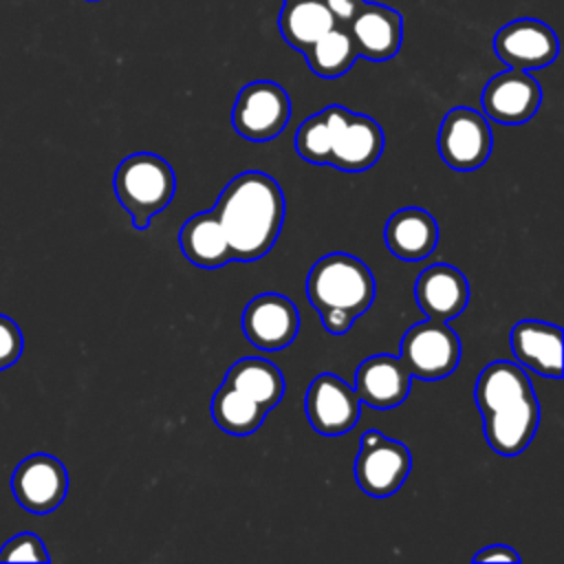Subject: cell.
Instances as JSON below:
<instances>
[{
  "label": "cell",
  "instance_id": "25",
  "mask_svg": "<svg viewBox=\"0 0 564 564\" xmlns=\"http://www.w3.org/2000/svg\"><path fill=\"white\" fill-rule=\"evenodd\" d=\"M302 55L308 68L324 79L341 77L359 57L348 29H341L337 24L319 40H315Z\"/></svg>",
  "mask_w": 564,
  "mask_h": 564
},
{
  "label": "cell",
  "instance_id": "23",
  "mask_svg": "<svg viewBox=\"0 0 564 564\" xmlns=\"http://www.w3.org/2000/svg\"><path fill=\"white\" fill-rule=\"evenodd\" d=\"M212 416L223 432L234 436H247L264 423L267 410L249 399L245 392L223 381L212 399Z\"/></svg>",
  "mask_w": 564,
  "mask_h": 564
},
{
  "label": "cell",
  "instance_id": "31",
  "mask_svg": "<svg viewBox=\"0 0 564 564\" xmlns=\"http://www.w3.org/2000/svg\"><path fill=\"white\" fill-rule=\"evenodd\" d=\"M90 2H95V0H90Z\"/></svg>",
  "mask_w": 564,
  "mask_h": 564
},
{
  "label": "cell",
  "instance_id": "4",
  "mask_svg": "<svg viewBox=\"0 0 564 564\" xmlns=\"http://www.w3.org/2000/svg\"><path fill=\"white\" fill-rule=\"evenodd\" d=\"M306 295L317 311L337 308L357 319L375 300V278L359 258L326 253L306 275Z\"/></svg>",
  "mask_w": 564,
  "mask_h": 564
},
{
  "label": "cell",
  "instance_id": "8",
  "mask_svg": "<svg viewBox=\"0 0 564 564\" xmlns=\"http://www.w3.org/2000/svg\"><path fill=\"white\" fill-rule=\"evenodd\" d=\"M441 159L460 172L476 170L487 163L491 154V130L487 117L474 108H452L438 128L436 139Z\"/></svg>",
  "mask_w": 564,
  "mask_h": 564
},
{
  "label": "cell",
  "instance_id": "3",
  "mask_svg": "<svg viewBox=\"0 0 564 564\" xmlns=\"http://www.w3.org/2000/svg\"><path fill=\"white\" fill-rule=\"evenodd\" d=\"M112 185L117 200L130 214L132 225L141 231L170 205L176 189V176L163 156L134 152L117 165Z\"/></svg>",
  "mask_w": 564,
  "mask_h": 564
},
{
  "label": "cell",
  "instance_id": "24",
  "mask_svg": "<svg viewBox=\"0 0 564 564\" xmlns=\"http://www.w3.org/2000/svg\"><path fill=\"white\" fill-rule=\"evenodd\" d=\"M348 108L333 104L304 119L295 132V152L308 163L328 165L335 130L348 117Z\"/></svg>",
  "mask_w": 564,
  "mask_h": 564
},
{
  "label": "cell",
  "instance_id": "9",
  "mask_svg": "<svg viewBox=\"0 0 564 564\" xmlns=\"http://www.w3.org/2000/svg\"><path fill=\"white\" fill-rule=\"evenodd\" d=\"M494 51L507 68L535 70L555 62L560 42L555 31L535 18H518L507 22L494 35Z\"/></svg>",
  "mask_w": 564,
  "mask_h": 564
},
{
  "label": "cell",
  "instance_id": "20",
  "mask_svg": "<svg viewBox=\"0 0 564 564\" xmlns=\"http://www.w3.org/2000/svg\"><path fill=\"white\" fill-rule=\"evenodd\" d=\"M183 256L200 269H218L231 262L225 231L214 209L189 216L178 234Z\"/></svg>",
  "mask_w": 564,
  "mask_h": 564
},
{
  "label": "cell",
  "instance_id": "15",
  "mask_svg": "<svg viewBox=\"0 0 564 564\" xmlns=\"http://www.w3.org/2000/svg\"><path fill=\"white\" fill-rule=\"evenodd\" d=\"M414 297L430 319L447 322L465 311L469 302V284L456 267L436 262L419 273Z\"/></svg>",
  "mask_w": 564,
  "mask_h": 564
},
{
  "label": "cell",
  "instance_id": "1",
  "mask_svg": "<svg viewBox=\"0 0 564 564\" xmlns=\"http://www.w3.org/2000/svg\"><path fill=\"white\" fill-rule=\"evenodd\" d=\"M282 187L264 172H242L220 192L214 214L225 231L231 260L251 262L275 245L284 223Z\"/></svg>",
  "mask_w": 564,
  "mask_h": 564
},
{
  "label": "cell",
  "instance_id": "2",
  "mask_svg": "<svg viewBox=\"0 0 564 564\" xmlns=\"http://www.w3.org/2000/svg\"><path fill=\"white\" fill-rule=\"evenodd\" d=\"M474 399L482 416L489 447L516 456L529 447L538 432L540 405L527 372L511 361L487 364L476 381Z\"/></svg>",
  "mask_w": 564,
  "mask_h": 564
},
{
  "label": "cell",
  "instance_id": "17",
  "mask_svg": "<svg viewBox=\"0 0 564 564\" xmlns=\"http://www.w3.org/2000/svg\"><path fill=\"white\" fill-rule=\"evenodd\" d=\"M412 375L399 357L372 355L355 370V392L359 401L375 410H390L405 401Z\"/></svg>",
  "mask_w": 564,
  "mask_h": 564
},
{
  "label": "cell",
  "instance_id": "12",
  "mask_svg": "<svg viewBox=\"0 0 564 564\" xmlns=\"http://www.w3.org/2000/svg\"><path fill=\"white\" fill-rule=\"evenodd\" d=\"M482 112L502 126L527 123L542 104V88L529 70L507 68L482 88Z\"/></svg>",
  "mask_w": 564,
  "mask_h": 564
},
{
  "label": "cell",
  "instance_id": "10",
  "mask_svg": "<svg viewBox=\"0 0 564 564\" xmlns=\"http://www.w3.org/2000/svg\"><path fill=\"white\" fill-rule=\"evenodd\" d=\"M11 489L22 509L35 516L55 511L68 491V474L51 454L26 456L11 476Z\"/></svg>",
  "mask_w": 564,
  "mask_h": 564
},
{
  "label": "cell",
  "instance_id": "18",
  "mask_svg": "<svg viewBox=\"0 0 564 564\" xmlns=\"http://www.w3.org/2000/svg\"><path fill=\"white\" fill-rule=\"evenodd\" d=\"M509 344L520 366L551 379L562 377V328L540 319H522L511 328Z\"/></svg>",
  "mask_w": 564,
  "mask_h": 564
},
{
  "label": "cell",
  "instance_id": "11",
  "mask_svg": "<svg viewBox=\"0 0 564 564\" xmlns=\"http://www.w3.org/2000/svg\"><path fill=\"white\" fill-rule=\"evenodd\" d=\"M304 405L311 427L324 436L346 434L361 414L357 392L333 372H322L308 383Z\"/></svg>",
  "mask_w": 564,
  "mask_h": 564
},
{
  "label": "cell",
  "instance_id": "16",
  "mask_svg": "<svg viewBox=\"0 0 564 564\" xmlns=\"http://www.w3.org/2000/svg\"><path fill=\"white\" fill-rule=\"evenodd\" d=\"M383 152V130L381 126L359 112H348L339 123L330 145V163L344 172H364L372 167Z\"/></svg>",
  "mask_w": 564,
  "mask_h": 564
},
{
  "label": "cell",
  "instance_id": "21",
  "mask_svg": "<svg viewBox=\"0 0 564 564\" xmlns=\"http://www.w3.org/2000/svg\"><path fill=\"white\" fill-rule=\"evenodd\" d=\"M335 15L324 0H284L278 29L289 46L304 53L315 40L335 26Z\"/></svg>",
  "mask_w": 564,
  "mask_h": 564
},
{
  "label": "cell",
  "instance_id": "13",
  "mask_svg": "<svg viewBox=\"0 0 564 564\" xmlns=\"http://www.w3.org/2000/svg\"><path fill=\"white\" fill-rule=\"evenodd\" d=\"M240 324L256 348L282 350L300 330V313L286 295L260 293L245 306Z\"/></svg>",
  "mask_w": 564,
  "mask_h": 564
},
{
  "label": "cell",
  "instance_id": "5",
  "mask_svg": "<svg viewBox=\"0 0 564 564\" xmlns=\"http://www.w3.org/2000/svg\"><path fill=\"white\" fill-rule=\"evenodd\" d=\"M399 359L416 379H445L460 361V339L445 322L425 319L405 330L399 344Z\"/></svg>",
  "mask_w": 564,
  "mask_h": 564
},
{
  "label": "cell",
  "instance_id": "14",
  "mask_svg": "<svg viewBox=\"0 0 564 564\" xmlns=\"http://www.w3.org/2000/svg\"><path fill=\"white\" fill-rule=\"evenodd\" d=\"M348 22V33L359 57L370 62H386L399 53L403 40V20L401 13L392 7L361 0L359 9Z\"/></svg>",
  "mask_w": 564,
  "mask_h": 564
},
{
  "label": "cell",
  "instance_id": "19",
  "mask_svg": "<svg viewBox=\"0 0 564 564\" xmlns=\"http://www.w3.org/2000/svg\"><path fill=\"white\" fill-rule=\"evenodd\" d=\"M386 247L392 256L408 262L427 258L438 242V225L434 216L421 207L397 209L383 229Z\"/></svg>",
  "mask_w": 564,
  "mask_h": 564
},
{
  "label": "cell",
  "instance_id": "27",
  "mask_svg": "<svg viewBox=\"0 0 564 564\" xmlns=\"http://www.w3.org/2000/svg\"><path fill=\"white\" fill-rule=\"evenodd\" d=\"M22 346L24 339L20 326L11 317L0 313V370L13 366L20 359Z\"/></svg>",
  "mask_w": 564,
  "mask_h": 564
},
{
  "label": "cell",
  "instance_id": "29",
  "mask_svg": "<svg viewBox=\"0 0 564 564\" xmlns=\"http://www.w3.org/2000/svg\"><path fill=\"white\" fill-rule=\"evenodd\" d=\"M471 562H511V564H518L520 555L507 544H489V546L480 549L478 553H474Z\"/></svg>",
  "mask_w": 564,
  "mask_h": 564
},
{
  "label": "cell",
  "instance_id": "7",
  "mask_svg": "<svg viewBox=\"0 0 564 564\" xmlns=\"http://www.w3.org/2000/svg\"><path fill=\"white\" fill-rule=\"evenodd\" d=\"M289 119H291L289 93L271 79H258L242 86L231 110L234 130L242 139L253 143H264L275 139L286 128Z\"/></svg>",
  "mask_w": 564,
  "mask_h": 564
},
{
  "label": "cell",
  "instance_id": "6",
  "mask_svg": "<svg viewBox=\"0 0 564 564\" xmlns=\"http://www.w3.org/2000/svg\"><path fill=\"white\" fill-rule=\"evenodd\" d=\"M412 469L410 449L381 434L366 430L359 438V454L355 458V480L359 489L372 498H388L399 491Z\"/></svg>",
  "mask_w": 564,
  "mask_h": 564
},
{
  "label": "cell",
  "instance_id": "30",
  "mask_svg": "<svg viewBox=\"0 0 564 564\" xmlns=\"http://www.w3.org/2000/svg\"><path fill=\"white\" fill-rule=\"evenodd\" d=\"M324 4L328 7V11L335 15V20H341V22H348L355 11L359 9L361 0H324Z\"/></svg>",
  "mask_w": 564,
  "mask_h": 564
},
{
  "label": "cell",
  "instance_id": "22",
  "mask_svg": "<svg viewBox=\"0 0 564 564\" xmlns=\"http://www.w3.org/2000/svg\"><path fill=\"white\" fill-rule=\"evenodd\" d=\"M231 388L245 392L249 399L260 403L267 412L273 410L284 394V377L275 364L262 357L238 359L223 379Z\"/></svg>",
  "mask_w": 564,
  "mask_h": 564
},
{
  "label": "cell",
  "instance_id": "28",
  "mask_svg": "<svg viewBox=\"0 0 564 564\" xmlns=\"http://www.w3.org/2000/svg\"><path fill=\"white\" fill-rule=\"evenodd\" d=\"M319 319H322V326H324L330 335H344V333H348V328H350L352 322H355L352 315H348L346 311H337V308L319 311Z\"/></svg>",
  "mask_w": 564,
  "mask_h": 564
},
{
  "label": "cell",
  "instance_id": "26",
  "mask_svg": "<svg viewBox=\"0 0 564 564\" xmlns=\"http://www.w3.org/2000/svg\"><path fill=\"white\" fill-rule=\"evenodd\" d=\"M0 562H48V553L35 533H18L2 544Z\"/></svg>",
  "mask_w": 564,
  "mask_h": 564
}]
</instances>
